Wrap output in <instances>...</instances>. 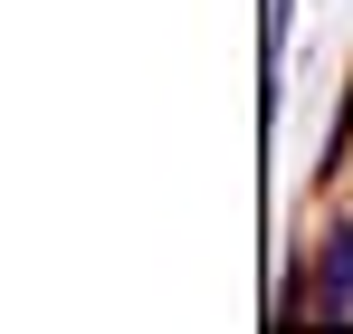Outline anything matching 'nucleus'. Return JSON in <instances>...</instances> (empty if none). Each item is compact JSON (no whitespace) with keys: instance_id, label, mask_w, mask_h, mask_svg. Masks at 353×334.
<instances>
[{"instance_id":"f257e3e1","label":"nucleus","mask_w":353,"mask_h":334,"mask_svg":"<svg viewBox=\"0 0 353 334\" xmlns=\"http://www.w3.org/2000/svg\"><path fill=\"white\" fill-rule=\"evenodd\" d=\"M277 315H353V220L315 248V277H296Z\"/></svg>"}]
</instances>
